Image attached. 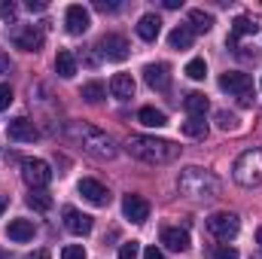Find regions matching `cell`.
Listing matches in <instances>:
<instances>
[{"label":"cell","instance_id":"f35d334b","mask_svg":"<svg viewBox=\"0 0 262 259\" xmlns=\"http://www.w3.org/2000/svg\"><path fill=\"white\" fill-rule=\"evenodd\" d=\"M28 9L31 12H46V3L43 0H28Z\"/></svg>","mask_w":262,"mask_h":259},{"label":"cell","instance_id":"5bb4252c","mask_svg":"<svg viewBox=\"0 0 262 259\" xmlns=\"http://www.w3.org/2000/svg\"><path fill=\"white\" fill-rule=\"evenodd\" d=\"M61 217H64V229L70 232V235H89L92 226H95L92 217H89V213H79L76 207H64Z\"/></svg>","mask_w":262,"mask_h":259},{"label":"cell","instance_id":"277c9868","mask_svg":"<svg viewBox=\"0 0 262 259\" xmlns=\"http://www.w3.org/2000/svg\"><path fill=\"white\" fill-rule=\"evenodd\" d=\"M232 177L238 186L244 189H253V186H262V149L253 146L247 153H241L232 165Z\"/></svg>","mask_w":262,"mask_h":259},{"label":"cell","instance_id":"d6a6232c","mask_svg":"<svg viewBox=\"0 0 262 259\" xmlns=\"http://www.w3.org/2000/svg\"><path fill=\"white\" fill-rule=\"evenodd\" d=\"M15 15H18V6H15L12 0H3V3H0V18H3V21H15Z\"/></svg>","mask_w":262,"mask_h":259},{"label":"cell","instance_id":"603a6c76","mask_svg":"<svg viewBox=\"0 0 262 259\" xmlns=\"http://www.w3.org/2000/svg\"><path fill=\"white\" fill-rule=\"evenodd\" d=\"M6 235L12 241H31L34 238V223L31 220H12L9 229H6Z\"/></svg>","mask_w":262,"mask_h":259},{"label":"cell","instance_id":"7a4b0ae2","mask_svg":"<svg viewBox=\"0 0 262 259\" xmlns=\"http://www.w3.org/2000/svg\"><path fill=\"white\" fill-rule=\"evenodd\" d=\"M125 149L134 159L146 162V165H171V162L180 159V146L174 140L149 137V134H131L128 140H125Z\"/></svg>","mask_w":262,"mask_h":259},{"label":"cell","instance_id":"52a82bcc","mask_svg":"<svg viewBox=\"0 0 262 259\" xmlns=\"http://www.w3.org/2000/svg\"><path fill=\"white\" fill-rule=\"evenodd\" d=\"M21 177L31 189H46L52 183V168L43 159H25L21 162Z\"/></svg>","mask_w":262,"mask_h":259},{"label":"cell","instance_id":"484cf974","mask_svg":"<svg viewBox=\"0 0 262 259\" xmlns=\"http://www.w3.org/2000/svg\"><path fill=\"white\" fill-rule=\"evenodd\" d=\"M180 131H183L186 137L201 140V137H207V122H204V116H189V119L180 125Z\"/></svg>","mask_w":262,"mask_h":259},{"label":"cell","instance_id":"74e56055","mask_svg":"<svg viewBox=\"0 0 262 259\" xmlns=\"http://www.w3.org/2000/svg\"><path fill=\"white\" fill-rule=\"evenodd\" d=\"M12 70V61H9V55H3V49H0V73H9Z\"/></svg>","mask_w":262,"mask_h":259},{"label":"cell","instance_id":"9a60e30c","mask_svg":"<svg viewBox=\"0 0 262 259\" xmlns=\"http://www.w3.org/2000/svg\"><path fill=\"white\" fill-rule=\"evenodd\" d=\"M6 131H9V137H12V140H21V143H34V140L40 137V131H37V125H34L31 119H25V116L12 119V122L6 125Z\"/></svg>","mask_w":262,"mask_h":259},{"label":"cell","instance_id":"2e32d148","mask_svg":"<svg viewBox=\"0 0 262 259\" xmlns=\"http://www.w3.org/2000/svg\"><path fill=\"white\" fill-rule=\"evenodd\" d=\"M162 244L174 253H183V250H189V232L177 229V226H168V229H162Z\"/></svg>","mask_w":262,"mask_h":259},{"label":"cell","instance_id":"cb8c5ba5","mask_svg":"<svg viewBox=\"0 0 262 259\" xmlns=\"http://www.w3.org/2000/svg\"><path fill=\"white\" fill-rule=\"evenodd\" d=\"M189 28H192V34H207L213 28V15L204 12V9H192L189 12Z\"/></svg>","mask_w":262,"mask_h":259},{"label":"cell","instance_id":"d590c367","mask_svg":"<svg viewBox=\"0 0 262 259\" xmlns=\"http://www.w3.org/2000/svg\"><path fill=\"white\" fill-rule=\"evenodd\" d=\"M122 3H107V0H95V9H101V12H116Z\"/></svg>","mask_w":262,"mask_h":259},{"label":"cell","instance_id":"ffe728a7","mask_svg":"<svg viewBox=\"0 0 262 259\" xmlns=\"http://www.w3.org/2000/svg\"><path fill=\"white\" fill-rule=\"evenodd\" d=\"M192 28L189 25H177L171 34H168V43H171V49H189L192 46Z\"/></svg>","mask_w":262,"mask_h":259},{"label":"cell","instance_id":"4fadbf2b","mask_svg":"<svg viewBox=\"0 0 262 259\" xmlns=\"http://www.w3.org/2000/svg\"><path fill=\"white\" fill-rule=\"evenodd\" d=\"M79 195L89 201V204H95V207H107L110 204V192L98 183V180H92V177H85V180H79Z\"/></svg>","mask_w":262,"mask_h":259},{"label":"cell","instance_id":"7bdbcfd3","mask_svg":"<svg viewBox=\"0 0 262 259\" xmlns=\"http://www.w3.org/2000/svg\"><path fill=\"white\" fill-rule=\"evenodd\" d=\"M256 244H259V247H262V229H259V232H256Z\"/></svg>","mask_w":262,"mask_h":259},{"label":"cell","instance_id":"d6986e66","mask_svg":"<svg viewBox=\"0 0 262 259\" xmlns=\"http://www.w3.org/2000/svg\"><path fill=\"white\" fill-rule=\"evenodd\" d=\"M55 70H58L61 79H73V76H76V55H73L70 49H61V52L55 55Z\"/></svg>","mask_w":262,"mask_h":259},{"label":"cell","instance_id":"8d00e7d4","mask_svg":"<svg viewBox=\"0 0 262 259\" xmlns=\"http://www.w3.org/2000/svg\"><path fill=\"white\" fill-rule=\"evenodd\" d=\"M143 259H165V253H162L159 247H146V250H143Z\"/></svg>","mask_w":262,"mask_h":259},{"label":"cell","instance_id":"4316f807","mask_svg":"<svg viewBox=\"0 0 262 259\" xmlns=\"http://www.w3.org/2000/svg\"><path fill=\"white\" fill-rule=\"evenodd\" d=\"M28 207H34L37 213H46V210H52V195L46 192V189H31Z\"/></svg>","mask_w":262,"mask_h":259},{"label":"cell","instance_id":"ba28073f","mask_svg":"<svg viewBox=\"0 0 262 259\" xmlns=\"http://www.w3.org/2000/svg\"><path fill=\"white\" fill-rule=\"evenodd\" d=\"M207 232H210L216 241H232V238L241 232V220H238L235 213H229V210H220V213H213V217L207 220Z\"/></svg>","mask_w":262,"mask_h":259},{"label":"cell","instance_id":"6da1fadb","mask_svg":"<svg viewBox=\"0 0 262 259\" xmlns=\"http://www.w3.org/2000/svg\"><path fill=\"white\" fill-rule=\"evenodd\" d=\"M64 134L85 153V156H92V159H98V162L116 159V143H113V137H110L107 131L95 128V125H89V122H67Z\"/></svg>","mask_w":262,"mask_h":259},{"label":"cell","instance_id":"1f68e13d","mask_svg":"<svg viewBox=\"0 0 262 259\" xmlns=\"http://www.w3.org/2000/svg\"><path fill=\"white\" fill-rule=\"evenodd\" d=\"M137 256H140V244L137 241H125L119 247V259H137Z\"/></svg>","mask_w":262,"mask_h":259},{"label":"cell","instance_id":"4dcf8cb0","mask_svg":"<svg viewBox=\"0 0 262 259\" xmlns=\"http://www.w3.org/2000/svg\"><path fill=\"white\" fill-rule=\"evenodd\" d=\"M210 256L213 259H238V250L229 247V244H213L210 247Z\"/></svg>","mask_w":262,"mask_h":259},{"label":"cell","instance_id":"836d02e7","mask_svg":"<svg viewBox=\"0 0 262 259\" xmlns=\"http://www.w3.org/2000/svg\"><path fill=\"white\" fill-rule=\"evenodd\" d=\"M61 259H85V247L82 244H67L61 250Z\"/></svg>","mask_w":262,"mask_h":259},{"label":"cell","instance_id":"e575fe53","mask_svg":"<svg viewBox=\"0 0 262 259\" xmlns=\"http://www.w3.org/2000/svg\"><path fill=\"white\" fill-rule=\"evenodd\" d=\"M9 104H12V89H9L6 82H0V113H3Z\"/></svg>","mask_w":262,"mask_h":259},{"label":"cell","instance_id":"8fae6325","mask_svg":"<svg viewBox=\"0 0 262 259\" xmlns=\"http://www.w3.org/2000/svg\"><path fill=\"white\" fill-rule=\"evenodd\" d=\"M64 25H67V34H73V37L85 34V31H89V25H92V18H89V9H85V6H79V3L67 6Z\"/></svg>","mask_w":262,"mask_h":259},{"label":"cell","instance_id":"7402d4cb","mask_svg":"<svg viewBox=\"0 0 262 259\" xmlns=\"http://www.w3.org/2000/svg\"><path fill=\"white\" fill-rule=\"evenodd\" d=\"M137 119H140L146 128H162V125H168V116H165L162 110H156V107H140V110H137Z\"/></svg>","mask_w":262,"mask_h":259},{"label":"cell","instance_id":"b9f144b4","mask_svg":"<svg viewBox=\"0 0 262 259\" xmlns=\"http://www.w3.org/2000/svg\"><path fill=\"white\" fill-rule=\"evenodd\" d=\"M6 204H9V198H6V195H0V213L6 210Z\"/></svg>","mask_w":262,"mask_h":259},{"label":"cell","instance_id":"7c38bea8","mask_svg":"<svg viewBox=\"0 0 262 259\" xmlns=\"http://www.w3.org/2000/svg\"><path fill=\"white\" fill-rule=\"evenodd\" d=\"M122 213L131 223H146L149 220V201L143 195H125L122 198Z\"/></svg>","mask_w":262,"mask_h":259},{"label":"cell","instance_id":"f546056e","mask_svg":"<svg viewBox=\"0 0 262 259\" xmlns=\"http://www.w3.org/2000/svg\"><path fill=\"white\" fill-rule=\"evenodd\" d=\"M186 76H189V79H204V76H207V64H204V58H192V61L186 64Z\"/></svg>","mask_w":262,"mask_h":259},{"label":"cell","instance_id":"8992f818","mask_svg":"<svg viewBox=\"0 0 262 259\" xmlns=\"http://www.w3.org/2000/svg\"><path fill=\"white\" fill-rule=\"evenodd\" d=\"M9 37H12L15 49H21V52H40L43 40H46V34H43L40 25H18V28H12Z\"/></svg>","mask_w":262,"mask_h":259},{"label":"cell","instance_id":"44dd1931","mask_svg":"<svg viewBox=\"0 0 262 259\" xmlns=\"http://www.w3.org/2000/svg\"><path fill=\"white\" fill-rule=\"evenodd\" d=\"M256 31H259V25H256L253 18L238 15V18H235V25H232V40H229V46L235 49V40H238V37H247V34H256Z\"/></svg>","mask_w":262,"mask_h":259},{"label":"cell","instance_id":"e0dca14e","mask_svg":"<svg viewBox=\"0 0 262 259\" xmlns=\"http://www.w3.org/2000/svg\"><path fill=\"white\" fill-rule=\"evenodd\" d=\"M159 31H162V18H159L156 12H146V15H140V21H137V37H140V40L152 43V40L159 37Z\"/></svg>","mask_w":262,"mask_h":259},{"label":"cell","instance_id":"ab89813d","mask_svg":"<svg viewBox=\"0 0 262 259\" xmlns=\"http://www.w3.org/2000/svg\"><path fill=\"white\" fill-rule=\"evenodd\" d=\"M183 6V0H165V9H180Z\"/></svg>","mask_w":262,"mask_h":259},{"label":"cell","instance_id":"ee69618b","mask_svg":"<svg viewBox=\"0 0 262 259\" xmlns=\"http://www.w3.org/2000/svg\"><path fill=\"white\" fill-rule=\"evenodd\" d=\"M253 259H262V256H253Z\"/></svg>","mask_w":262,"mask_h":259},{"label":"cell","instance_id":"30bf717a","mask_svg":"<svg viewBox=\"0 0 262 259\" xmlns=\"http://www.w3.org/2000/svg\"><path fill=\"white\" fill-rule=\"evenodd\" d=\"M143 79H146L149 89H156V92H168V89H171V67L165 64V61L146 64L143 67Z\"/></svg>","mask_w":262,"mask_h":259},{"label":"cell","instance_id":"3957f363","mask_svg":"<svg viewBox=\"0 0 262 259\" xmlns=\"http://www.w3.org/2000/svg\"><path fill=\"white\" fill-rule=\"evenodd\" d=\"M177 189L186 195V198H195V201H210L220 195V180L213 171L207 168H198V165H189L180 171L177 177Z\"/></svg>","mask_w":262,"mask_h":259},{"label":"cell","instance_id":"f1b7e54d","mask_svg":"<svg viewBox=\"0 0 262 259\" xmlns=\"http://www.w3.org/2000/svg\"><path fill=\"white\" fill-rule=\"evenodd\" d=\"M216 122L223 131H238V116L229 113V110H216Z\"/></svg>","mask_w":262,"mask_h":259},{"label":"cell","instance_id":"ac0fdd59","mask_svg":"<svg viewBox=\"0 0 262 259\" xmlns=\"http://www.w3.org/2000/svg\"><path fill=\"white\" fill-rule=\"evenodd\" d=\"M110 95L119 98V101L134 98V79H131V73H113V79H110Z\"/></svg>","mask_w":262,"mask_h":259},{"label":"cell","instance_id":"83f0119b","mask_svg":"<svg viewBox=\"0 0 262 259\" xmlns=\"http://www.w3.org/2000/svg\"><path fill=\"white\" fill-rule=\"evenodd\" d=\"M89 104H101L104 101V95H107V89H104V82L101 79H92V82H85L82 85V92H79Z\"/></svg>","mask_w":262,"mask_h":259},{"label":"cell","instance_id":"d4e9b609","mask_svg":"<svg viewBox=\"0 0 262 259\" xmlns=\"http://www.w3.org/2000/svg\"><path fill=\"white\" fill-rule=\"evenodd\" d=\"M183 107H186V113H189V116H204L210 104H207V98H204L201 92H189V95H186V101H183Z\"/></svg>","mask_w":262,"mask_h":259},{"label":"cell","instance_id":"5b68a950","mask_svg":"<svg viewBox=\"0 0 262 259\" xmlns=\"http://www.w3.org/2000/svg\"><path fill=\"white\" fill-rule=\"evenodd\" d=\"M220 89L229 92V95H235L244 107L253 104V79H250L247 73H241V70H229V73H223V76H220Z\"/></svg>","mask_w":262,"mask_h":259},{"label":"cell","instance_id":"60d3db41","mask_svg":"<svg viewBox=\"0 0 262 259\" xmlns=\"http://www.w3.org/2000/svg\"><path fill=\"white\" fill-rule=\"evenodd\" d=\"M28 259H52V256H49V250H37V253H31Z\"/></svg>","mask_w":262,"mask_h":259},{"label":"cell","instance_id":"9c48e42d","mask_svg":"<svg viewBox=\"0 0 262 259\" xmlns=\"http://www.w3.org/2000/svg\"><path fill=\"white\" fill-rule=\"evenodd\" d=\"M98 52H101L104 58H110V61H125L128 52H131V46L122 34H104L101 43H98Z\"/></svg>","mask_w":262,"mask_h":259}]
</instances>
